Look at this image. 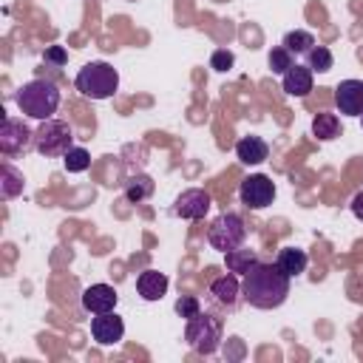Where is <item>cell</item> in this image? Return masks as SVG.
Masks as SVG:
<instances>
[{"label": "cell", "instance_id": "cell-28", "mask_svg": "<svg viewBox=\"0 0 363 363\" xmlns=\"http://www.w3.org/2000/svg\"><path fill=\"white\" fill-rule=\"evenodd\" d=\"M45 62H54V65H62V62H65V51H62L60 45H54V48H48V51H45Z\"/></svg>", "mask_w": 363, "mask_h": 363}, {"label": "cell", "instance_id": "cell-14", "mask_svg": "<svg viewBox=\"0 0 363 363\" xmlns=\"http://www.w3.org/2000/svg\"><path fill=\"white\" fill-rule=\"evenodd\" d=\"M281 85L289 96H306L312 91V68L309 65H292L281 77Z\"/></svg>", "mask_w": 363, "mask_h": 363}, {"label": "cell", "instance_id": "cell-11", "mask_svg": "<svg viewBox=\"0 0 363 363\" xmlns=\"http://www.w3.org/2000/svg\"><path fill=\"white\" fill-rule=\"evenodd\" d=\"M335 105L346 116L363 113V79H343L335 88Z\"/></svg>", "mask_w": 363, "mask_h": 363}, {"label": "cell", "instance_id": "cell-29", "mask_svg": "<svg viewBox=\"0 0 363 363\" xmlns=\"http://www.w3.org/2000/svg\"><path fill=\"white\" fill-rule=\"evenodd\" d=\"M349 207H352L354 218H360V221H363V193H357V196L352 199V204H349Z\"/></svg>", "mask_w": 363, "mask_h": 363}, {"label": "cell", "instance_id": "cell-6", "mask_svg": "<svg viewBox=\"0 0 363 363\" xmlns=\"http://www.w3.org/2000/svg\"><path fill=\"white\" fill-rule=\"evenodd\" d=\"M244 238H247V224H244V218L238 213H221L207 227V241L218 252H230V250L241 247Z\"/></svg>", "mask_w": 363, "mask_h": 363}, {"label": "cell", "instance_id": "cell-20", "mask_svg": "<svg viewBox=\"0 0 363 363\" xmlns=\"http://www.w3.org/2000/svg\"><path fill=\"white\" fill-rule=\"evenodd\" d=\"M23 173L17 170V167H11L9 162H3V170H0V193H3V199H14V196H20L23 193Z\"/></svg>", "mask_w": 363, "mask_h": 363}, {"label": "cell", "instance_id": "cell-24", "mask_svg": "<svg viewBox=\"0 0 363 363\" xmlns=\"http://www.w3.org/2000/svg\"><path fill=\"white\" fill-rule=\"evenodd\" d=\"M62 164H65L68 173H82V170L91 167V153H88L85 147H77V145H74V147L62 156Z\"/></svg>", "mask_w": 363, "mask_h": 363}, {"label": "cell", "instance_id": "cell-26", "mask_svg": "<svg viewBox=\"0 0 363 363\" xmlns=\"http://www.w3.org/2000/svg\"><path fill=\"white\" fill-rule=\"evenodd\" d=\"M201 312V303H199V298L196 295H182L179 301H176V315L179 318H193V315H199Z\"/></svg>", "mask_w": 363, "mask_h": 363}, {"label": "cell", "instance_id": "cell-22", "mask_svg": "<svg viewBox=\"0 0 363 363\" xmlns=\"http://www.w3.org/2000/svg\"><path fill=\"white\" fill-rule=\"evenodd\" d=\"M303 57H306V65L312 68V74H326V71H332L335 57H332V51H329L326 45H312Z\"/></svg>", "mask_w": 363, "mask_h": 363}, {"label": "cell", "instance_id": "cell-12", "mask_svg": "<svg viewBox=\"0 0 363 363\" xmlns=\"http://www.w3.org/2000/svg\"><path fill=\"white\" fill-rule=\"evenodd\" d=\"M116 289L108 286V284H91L85 292H82V309L91 312V315H102V312H113L116 309Z\"/></svg>", "mask_w": 363, "mask_h": 363}, {"label": "cell", "instance_id": "cell-21", "mask_svg": "<svg viewBox=\"0 0 363 363\" xmlns=\"http://www.w3.org/2000/svg\"><path fill=\"white\" fill-rule=\"evenodd\" d=\"M150 196H153V179L150 176H130L125 182V199L130 204H139V201H145Z\"/></svg>", "mask_w": 363, "mask_h": 363}, {"label": "cell", "instance_id": "cell-23", "mask_svg": "<svg viewBox=\"0 0 363 363\" xmlns=\"http://www.w3.org/2000/svg\"><path fill=\"white\" fill-rule=\"evenodd\" d=\"M289 54H306L312 45H315V37L309 34V31H303V28H295V31H286L284 34V43H281Z\"/></svg>", "mask_w": 363, "mask_h": 363}, {"label": "cell", "instance_id": "cell-9", "mask_svg": "<svg viewBox=\"0 0 363 363\" xmlns=\"http://www.w3.org/2000/svg\"><path fill=\"white\" fill-rule=\"evenodd\" d=\"M210 207H213V199H210V193L201 190V187H190V190L179 193L176 201H173V213H176L179 218H187V221L204 218Z\"/></svg>", "mask_w": 363, "mask_h": 363}, {"label": "cell", "instance_id": "cell-13", "mask_svg": "<svg viewBox=\"0 0 363 363\" xmlns=\"http://www.w3.org/2000/svg\"><path fill=\"white\" fill-rule=\"evenodd\" d=\"M136 292L142 301H162L167 292V275L159 269H145L136 278Z\"/></svg>", "mask_w": 363, "mask_h": 363}, {"label": "cell", "instance_id": "cell-17", "mask_svg": "<svg viewBox=\"0 0 363 363\" xmlns=\"http://www.w3.org/2000/svg\"><path fill=\"white\" fill-rule=\"evenodd\" d=\"M275 264H278V269H281V272H286L289 278H298V275L306 269L309 258H306V252H303V250H298V247H284V250L278 252Z\"/></svg>", "mask_w": 363, "mask_h": 363}, {"label": "cell", "instance_id": "cell-5", "mask_svg": "<svg viewBox=\"0 0 363 363\" xmlns=\"http://www.w3.org/2000/svg\"><path fill=\"white\" fill-rule=\"evenodd\" d=\"M184 340L199 354L218 352V346H221V323H218V318L216 315H207V312L204 315L201 312L193 315L187 320V326H184Z\"/></svg>", "mask_w": 363, "mask_h": 363}, {"label": "cell", "instance_id": "cell-16", "mask_svg": "<svg viewBox=\"0 0 363 363\" xmlns=\"http://www.w3.org/2000/svg\"><path fill=\"white\" fill-rule=\"evenodd\" d=\"M235 156L244 164H261L269 156V147H267V142L261 136H241L235 142Z\"/></svg>", "mask_w": 363, "mask_h": 363}, {"label": "cell", "instance_id": "cell-19", "mask_svg": "<svg viewBox=\"0 0 363 363\" xmlns=\"http://www.w3.org/2000/svg\"><path fill=\"white\" fill-rule=\"evenodd\" d=\"M312 133H315V139H320V142H332V139L340 136V119H337L335 113H318V116L312 119Z\"/></svg>", "mask_w": 363, "mask_h": 363}, {"label": "cell", "instance_id": "cell-30", "mask_svg": "<svg viewBox=\"0 0 363 363\" xmlns=\"http://www.w3.org/2000/svg\"><path fill=\"white\" fill-rule=\"evenodd\" d=\"M360 125H363V113H360Z\"/></svg>", "mask_w": 363, "mask_h": 363}, {"label": "cell", "instance_id": "cell-25", "mask_svg": "<svg viewBox=\"0 0 363 363\" xmlns=\"http://www.w3.org/2000/svg\"><path fill=\"white\" fill-rule=\"evenodd\" d=\"M292 65H295V62H292V54H289L284 45H278V48L269 51V68H272V74H281V77H284Z\"/></svg>", "mask_w": 363, "mask_h": 363}, {"label": "cell", "instance_id": "cell-18", "mask_svg": "<svg viewBox=\"0 0 363 363\" xmlns=\"http://www.w3.org/2000/svg\"><path fill=\"white\" fill-rule=\"evenodd\" d=\"M224 264H227V269H230V272H235V275H247V272L258 264V255H255V250L235 247V250L224 252Z\"/></svg>", "mask_w": 363, "mask_h": 363}, {"label": "cell", "instance_id": "cell-27", "mask_svg": "<svg viewBox=\"0 0 363 363\" xmlns=\"http://www.w3.org/2000/svg\"><path fill=\"white\" fill-rule=\"evenodd\" d=\"M233 62H235V57H233V51H227V48H216L213 57H210V68H213V71H230Z\"/></svg>", "mask_w": 363, "mask_h": 363}, {"label": "cell", "instance_id": "cell-10", "mask_svg": "<svg viewBox=\"0 0 363 363\" xmlns=\"http://www.w3.org/2000/svg\"><path fill=\"white\" fill-rule=\"evenodd\" d=\"M91 335L99 346H113L122 340L125 335V323L116 312H102V315H94L91 318Z\"/></svg>", "mask_w": 363, "mask_h": 363}, {"label": "cell", "instance_id": "cell-1", "mask_svg": "<svg viewBox=\"0 0 363 363\" xmlns=\"http://www.w3.org/2000/svg\"><path fill=\"white\" fill-rule=\"evenodd\" d=\"M289 275L278 264H255L241 284V298L255 309H278L289 295Z\"/></svg>", "mask_w": 363, "mask_h": 363}, {"label": "cell", "instance_id": "cell-3", "mask_svg": "<svg viewBox=\"0 0 363 363\" xmlns=\"http://www.w3.org/2000/svg\"><path fill=\"white\" fill-rule=\"evenodd\" d=\"M74 85H77V91H79L82 96H88V99H108V96H113L116 88H119V74H116V68H113L111 62L96 60V62H85V65L77 71Z\"/></svg>", "mask_w": 363, "mask_h": 363}, {"label": "cell", "instance_id": "cell-2", "mask_svg": "<svg viewBox=\"0 0 363 363\" xmlns=\"http://www.w3.org/2000/svg\"><path fill=\"white\" fill-rule=\"evenodd\" d=\"M14 99H17L20 113L43 122V119H51V113L60 108V88L48 79H31L17 88Z\"/></svg>", "mask_w": 363, "mask_h": 363}, {"label": "cell", "instance_id": "cell-4", "mask_svg": "<svg viewBox=\"0 0 363 363\" xmlns=\"http://www.w3.org/2000/svg\"><path fill=\"white\" fill-rule=\"evenodd\" d=\"M34 147L45 159L65 156L74 147V130H71V125L62 122V119H43V125L34 130Z\"/></svg>", "mask_w": 363, "mask_h": 363}, {"label": "cell", "instance_id": "cell-15", "mask_svg": "<svg viewBox=\"0 0 363 363\" xmlns=\"http://www.w3.org/2000/svg\"><path fill=\"white\" fill-rule=\"evenodd\" d=\"M210 292L216 295V301H218V303H224L227 309H233V306L238 303V298H241L238 275L227 269V275H221V278H216V281L210 284Z\"/></svg>", "mask_w": 363, "mask_h": 363}, {"label": "cell", "instance_id": "cell-7", "mask_svg": "<svg viewBox=\"0 0 363 363\" xmlns=\"http://www.w3.org/2000/svg\"><path fill=\"white\" fill-rule=\"evenodd\" d=\"M238 199H241V204L250 207V210H264V207H269L272 199H275V184H272V179L264 176V173L247 176V179L241 182V187H238Z\"/></svg>", "mask_w": 363, "mask_h": 363}, {"label": "cell", "instance_id": "cell-8", "mask_svg": "<svg viewBox=\"0 0 363 363\" xmlns=\"http://www.w3.org/2000/svg\"><path fill=\"white\" fill-rule=\"evenodd\" d=\"M31 145H34V130H28L23 119L6 116L0 125V150L6 156H17V153H26Z\"/></svg>", "mask_w": 363, "mask_h": 363}]
</instances>
